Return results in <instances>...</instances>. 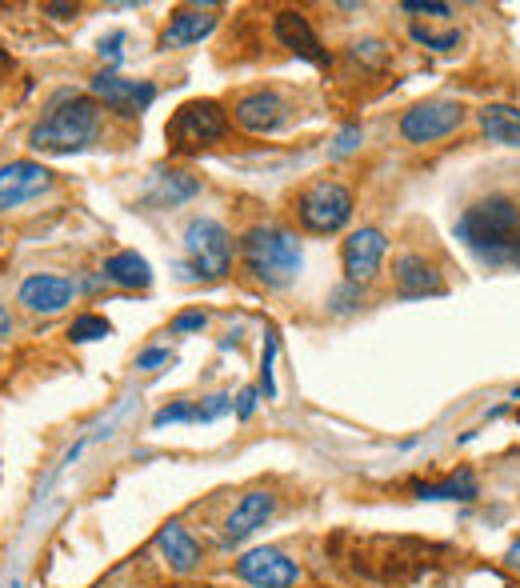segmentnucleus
I'll use <instances>...</instances> for the list:
<instances>
[{
  "label": "nucleus",
  "instance_id": "1",
  "mask_svg": "<svg viewBox=\"0 0 520 588\" xmlns=\"http://www.w3.org/2000/svg\"><path fill=\"white\" fill-rule=\"evenodd\" d=\"M456 236L484 264H512V248L520 240V204L512 196H484L456 216Z\"/></svg>",
  "mask_w": 520,
  "mask_h": 588
},
{
  "label": "nucleus",
  "instance_id": "2",
  "mask_svg": "<svg viewBox=\"0 0 520 588\" xmlns=\"http://www.w3.org/2000/svg\"><path fill=\"white\" fill-rule=\"evenodd\" d=\"M100 136V108L88 96L60 92L32 128L36 152H80Z\"/></svg>",
  "mask_w": 520,
  "mask_h": 588
},
{
  "label": "nucleus",
  "instance_id": "3",
  "mask_svg": "<svg viewBox=\"0 0 520 588\" xmlns=\"http://www.w3.org/2000/svg\"><path fill=\"white\" fill-rule=\"evenodd\" d=\"M240 256H244V268L268 288H288L304 268L300 240L288 228H276V224L248 228L244 240H240Z\"/></svg>",
  "mask_w": 520,
  "mask_h": 588
},
{
  "label": "nucleus",
  "instance_id": "4",
  "mask_svg": "<svg viewBox=\"0 0 520 588\" xmlns=\"http://www.w3.org/2000/svg\"><path fill=\"white\" fill-rule=\"evenodd\" d=\"M224 132H228V112L208 96L184 100L164 124L168 152H176V156H192L200 148H212L224 140Z\"/></svg>",
  "mask_w": 520,
  "mask_h": 588
},
{
  "label": "nucleus",
  "instance_id": "5",
  "mask_svg": "<svg viewBox=\"0 0 520 588\" xmlns=\"http://www.w3.org/2000/svg\"><path fill=\"white\" fill-rule=\"evenodd\" d=\"M296 216L316 236L340 232L352 220V192L340 180H312L296 200Z\"/></svg>",
  "mask_w": 520,
  "mask_h": 588
},
{
  "label": "nucleus",
  "instance_id": "6",
  "mask_svg": "<svg viewBox=\"0 0 520 588\" xmlns=\"http://www.w3.org/2000/svg\"><path fill=\"white\" fill-rule=\"evenodd\" d=\"M464 124V104L460 100H420L400 116V136L408 144H432L452 136Z\"/></svg>",
  "mask_w": 520,
  "mask_h": 588
},
{
  "label": "nucleus",
  "instance_id": "7",
  "mask_svg": "<svg viewBox=\"0 0 520 588\" xmlns=\"http://www.w3.org/2000/svg\"><path fill=\"white\" fill-rule=\"evenodd\" d=\"M184 248H188V256H192V264H196L200 276L220 280V276L228 272L232 244H228V232H224L220 220H212V216L188 220V228H184Z\"/></svg>",
  "mask_w": 520,
  "mask_h": 588
},
{
  "label": "nucleus",
  "instance_id": "8",
  "mask_svg": "<svg viewBox=\"0 0 520 588\" xmlns=\"http://www.w3.org/2000/svg\"><path fill=\"white\" fill-rule=\"evenodd\" d=\"M236 576L252 588H292L300 580V568L296 560H288L280 548H248L240 560H236Z\"/></svg>",
  "mask_w": 520,
  "mask_h": 588
},
{
  "label": "nucleus",
  "instance_id": "9",
  "mask_svg": "<svg viewBox=\"0 0 520 588\" xmlns=\"http://www.w3.org/2000/svg\"><path fill=\"white\" fill-rule=\"evenodd\" d=\"M92 96H100L120 116H140L156 100V88L148 80H132V76H120V72H96L92 76Z\"/></svg>",
  "mask_w": 520,
  "mask_h": 588
},
{
  "label": "nucleus",
  "instance_id": "10",
  "mask_svg": "<svg viewBox=\"0 0 520 588\" xmlns=\"http://www.w3.org/2000/svg\"><path fill=\"white\" fill-rule=\"evenodd\" d=\"M384 252H388V240H384L380 228H356V232H348V240H344V248H340L348 284H368V280L380 272Z\"/></svg>",
  "mask_w": 520,
  "mask_h": 588
},
{
  "label": "nucleus",
  "instance_id": "11",
  "mask_svg": "<svg viewBox=\"0 0 520 588\" xmlns=\"http://www.w3.org/2000/svg\"><path fill=\"white\" fill-rule=\"evenodd\" d=\"M232 112H236V124L244 132H252V136H268V132L288 124V100L280 92H272V88H256V92L240 96Z\"/></svg>",
  "mask_w": 520,
  "mask_h": 588
},
{
  "label": "nucleus",
  "instance_id": "12",
  "mask_svg": "<svg viewBox=\"0 0 520 588\" xmlns=\"http://www.w3.org/2000/svg\"><path fill=\"white\" fill-rule=\"evenodd\" d=\"M48 188H52V172L44 164H36V160H12V164L0 168V212L36 200Z\"/></svg>",
  "mask_w": 520,
  "mask_h": 588
},
{
  "label": "nucleus",
  "instance_id": "13",
  "mask_svg": "<svg viewBox=\"0 0 520 588\" xmlns=\"http://www.w3.org/2000/svg\"><path fill=\"white\" fill-rule=\"evenodd\" d=\"M272 32H276V40H280L288 52H296L300 60H312V64H320V68L328 64V52L320 48V40H316V32H312V24H308L304 12H296V8L276 12Z\"/></svg>",
  "mask_w": 520,
  "mask_h": 588
},
{
  "label": "nucleus",
  "instance_id": "14",
  "mask_svg": "<svg viewBox=\"0 0 520 588\" xmlns=\"http://www.w3.org/2000/svg\"><path fill=\"white\" fill-rule=\"evenodd\" d=\"M72 296H76V284L68 276H52V272H36V276H28L20 284V304L28 312H44V316L68 308Z\"/></svg>",
  "mask_w": 520,
  "mask_h": 588
},
{
  "label": "nucleus",
  "instance_id": "15",
  "mask_svg": "<svg viewBox=\"0 0 520 588\" xmlns=\"http://www.w3.org/2000/svg\"><path fill=\"white\" fill-rule=\"evenodd\" d=\"M392 284H396V296H404V300H416V296H436V292H444V280H440V272L424 260V256H416V252H404L396 264H392Z\"/></svg>",
  "mask_w": 520,
  "mask_h": 588
},
{
  "label": "nucleus",
  "instance_id": "16",
  "mask_svg": "<svg viewBox=\"0 0 520 588\" xmlns=\"http://www.w3.org/2000/svg\"><path fill=\"white\" fill-rule=\"evenodd\" d=\"M216 28V8H176L168 28L160 32V48H184V44H200L208 32Z\"/></svg>",
  "mask_w": 520,
  "mask_h": 588
},
{
  "label": "nucleus",
  "instance_id": "17",
  "mask_svg": "<svg viewBox=\"0 0 520 588\" xmlns=\"http://www.w3.org/2000/svg\"><path fill=\"white\" fill-rule=\"evenodd\" d=\"M276 512V496L272 492H244L240 496V504L228 512V520H224V540H244V536H252L256 528H264V520Z\"/></svg>",
  "mask_w": 520,
  "mask_h": 588
},
{
  "label": "nucleus",
  "instance_id": "18",
  "mask_svg": "<svg viewBox=\"0 0 520 588\" xmlns=\"http://www.w3.org/2000/svg\"><path fill=\"white\" fill-rule=\"evenodd\" d=\"M476 124L492 144L520 148V108L516 104H484L476 112Z\"/></svg>",
  "mask_w": 520,
  "mask_h": 588
},
{
  "label": "nucleus",
  "instance_id": "19",
  "mask_svg": "<svg viewBox=\"0 0 520 588\" xmlns=\"http://www.w3.org/2000/svg\"><path fill=\"white\" fill-rule=\"evenodd\" d=\"M156 548H160V556L168 560V568L172 572H192L196 564H200V544L188 536V528H180V524H164L160 532H156Z\"/></svg>",
  "mask_w": 520,
  "mask_h": 588
},
{
  "label": "nucleus",
  "instance_id": "20",
  "mask_svg": "<svg viewBox=\"0 0 520 588\" xmlns=\"http://www.w3.org/2000/svg\"><path fill=\"white\" fill-rule=\"evenodd\" d=\"M104 280H112L120 288H144L152 280V268H148V260L140 252L128 248V252H112L104 260Z\"/></svg>",
  "mask_w": 520,
  "mask_h": 588
},
{
  "label": "nucleus",
  "instance_id": "21",
  "mask_svg": "<svg viewBox=\"0 0 520 588\" xmlns=\"http://www.w3.org/2000/svg\"><path fill=\"white\" fill-rule=\"evenodd\" d=\"M416 496L420 500H476L480 492H476V476L468 468H460V472H452L440 484H420Z\"/></svg>",
  "mask_w": 520,
  "mask_h": 588
},
{
  "label": "nucleus",
  "instance_id": "22",
  "mask_svg": "<svg viewBox=\"0 0 520 588\" xmlns=\"http://www.w3.org/2000/svg\"><path fill=\"white\" fill-rule=\"evenodd\" d=\"M196 192H200V180H196V176H188V172H168V176H160L156 200H160V204H180V200H188V196H196Z\"/></svg>",
  "mask_w": 520,
  "mask_h": 588
},
{
  "label": "nucleus",
  "instance_id": "23",
  "mask_svg": "<svg viewBox=\"0 0 520 588\" xmlns=\"http://www.w3.org/2000/svg\"><path fill=\"white\" fill-rule=\"evenodd\" d=\"M112 332V324L104 320V316H96V312H84V316H76L72 320V328H68V336L76 340V344H88V340H104Z\"/></svg>",
  "mask_w": 520,
  "mask_h": 588
},
{
  "label": "nucleus",
  "instance_id": "24",
  "mask_svg": "<svg viewBox=\"0 0 520 588\" xmlns=\"http://www.w3.org/2000/svg\"><path fill=\"white\" fill-rule=\"evenodd\" d=\"M412 40L424 44V48H432V52H452V48H460V32H432V28H424V24H412Z\"/></svg>",
  "mask_w": 520,
  "mask_h": 588
},
{
  "label": "nucleus",
  "instance_id": "25",
  "mask_svg": "<svg viewBox=\"0 0 520 588\" xmlns=\"http://www.w3.org/2000/svg\"><path fill=\"white\" fill-rule=\"evenodd\" d=\"M272 360H276V332H264V356H260V392L272 400L276 380H272Z\"/></svg>",
  "mask_w": 520,
  "mask_h": 588
},
{
  "label": "nucleus",
  "instance_id": "26",
  "mask_svg": "<svg viewBox=\"0 0 520 588\" xmlns=\"http://www.w3.org/2000/svg\"><path fill=\"white\" fill-rule=\"evenodd\" d=\"M356 304H360V284H348V280H344V284H340V288H336V292L328 296V308H332L336 316L352 312Z\"/></svg>",
  "mask_w": 520,
  "mask_h": 588
},
{
  "label": "nucleus",
  "instance_id": "27",
  "mask_svg": "<svg viewBox=\"0 0 520 588\" xmlns=\"http://www.w3.org/2000/svg\"><path fill=\"white\" fill-rule=\"evenodd\" d=\"M180 420H196V408H192V404H168V408H160V412L152 416L156 428H164V424H180Z\"/></svg>",
  "mask_w": 520,
  "mask_h": 588
},
{
  "label": "nucleus",
  "instance_id": "28",
  "mask_svg": "<svg viewBox=\"0 0 520 588\" xmlns=\"http://www.w3.org/2000/svg\"><path fill=\"white\" fill-rule=\"evenodd\" d=\"M204 324H208V316H204L200 308H188V312L172 316V332H200Z\"/></svg>",
  "mask_w": 520,
  "mask_h": 588
},
{
  "label": "nucleus",
  "instance_id": "29",
  "mask_svg": "<svg viewBox=\"0 0 520 588\" xmlns=\"http://www.w3.org/2000/svg\"><path fill=\"white\" fill-rule=\"evenodd\" d=\"M164 364H172V352H168V348H144V352L136 356V368H144V372H156V368H164Z\"/></svg>",
  "mask_w": 520,
  "mask_h": 588
},
{
  "label": "nucleus",
  "instance_id": "30",
  "mask_svg": "<svg viewBox=\"0 0 520 588\" xmlns=\"http://www.w3.org/2000/svg\"><path fill=\"white\" fill-rule=\"evenodd\" d=\"M232 408V400L220 392V396H208L204 404H196V420H216V416H224Z\"/></svg>",
  "mask_w": 520,
  "mask_h": 588
},
{
  "label": "nucleus",
  "instance_id": "31",
  "mask_svg": "<svg viewBox=\"0 0 520 588\" xmlns=\"http://www.w3.org/2000/svg\"><path fill=\"white\" fill-rule=\"evenodd\" d=\"M404 12H424V16H452V8L444 0H404Z\"/></svg>",
  "mask_w": 520,
  "mask_h": 588
},
{
  "label": "nucleus",
  "instance_id": "32",
  "mask_svg": "<svg viewBox=\"0 0 520 588\" xmlns=\"http://www.w3.org/2000/svg\"><path fill=\"white\" fill-rule=\"evenodd\" d=\"M256 400H260V392H256V388H244V392L236 396V416L248 420V416L256 412Z\"/></svg>",
  "mask_w": 520,
  "mask_h": 588
},
{
  "label": "nucleus",
  "instance_id": "33",
  "mask_svg": "<svg viewBox=\"0 0 520 588\" xmlns=\"http://www.w3.org/2000/svg\"><path fill=\"white\" fill-rule=\"evenodd\" d=\"M356 140H360V128H344V132L336 136L332 152H336V156H344V152H352V148H356Z\"/></svg>",
  "mask_w": 520,
  "mask_h": 588
},
{
  "label": "nucleus",
  "instance_id": "34",
  "mask_svg": "<svg viewBox=\"0 0 520 588\" xmlns=\"http://www.w3.org/2000/svg\"><path fill=\"white\" fill-rule=\"evenodd\" d=\"M44 12H48L52 20H72V16H76V4H44Z\"/></svg>",
  "mask_w": 520,
  "mask_h": 588
},
{
  "label": "nucleus",
  "instance_id": "35",
  "mask_svg": "<svg viewBox=\"0 0 520 588\" xmlns=\"http://www.w3.org/2000/svg\"><path fill=\"white\" fill-rule=\"evenodd\" d=\"M120 40H124V36H120V32H112V36H108V44H104V40H100V52H104V56H108V60H112V64H116V60H120V48H116V44H120Z\"/></svg>",
  "mask_w": 520,
  "mask_h": 588
},
{
  "label": "nucleus",
  "instance_id": "36",
  "mask_svg": "<svg viewBox=\"0 0 520 588\" xmlns=\"http://www.w3.org/2000/svg\"><path fill=\"white\" fill-rule=\"evenodd\" d=\"M504 560H508L512 568H520V536H516V540L508 544V552H504Z\"/></svg>",
  "mask_w": 520,
  "mask_h": 588
},
{
  "label": "nucleus",
  "instance_id": "37",
  "mask_svg": "<svg viewBox=\"0 0 520 588\" xmlns=\"http://www.w3.org/2000/svg\"><path fill=\"white\" fill-rule=\"evenodd\" d=\"M8 332H12V316H8V308L0 304V340H8Z\"/></svg>",
  "mask_w": 520,
  "mask_h": 588
},
{
  "label": "nucleus",
  "instance_id": "38",
  "mask_svg": "<svg viewBox=\"0 0 520 588\" xmlns=\"http://www.w3.org/2000/svg\"><path fill=\"white\" fill-rule=\"evenodd\" d=\"M4 64H8V52H0V68H4Z\"/></svg>",
  "mask_w": 520,
  "mask_h": 588
},
{
  "label": "nucleus",
  "instance_id": "39",
  "mask_svg": "<svg viewBox=\"0 0 520 588\" xmlns=\"http://www.w3.org/2000/svg\"><path fill=\"white\" fill-rule=\"evenodd\" d=\"M512 400H520V388H512Z\"/></svg>",
  "mask_w": 520,
  "mask_h": 588
},
{
  "label": "nucleus",
  "instance_id": "40",
  "mask_svg": "<svg viewBox=\"0 0 520 588\" xmlns=\"http://www.w3.org/2000/svg\"><path fill=\"white\" fill-rule=\"evenodd\" d=\"M12 588H16V584H12Z\"/></svg>",
  "mask_w": 520,
  "mask_h": 588
}]
</instances>
